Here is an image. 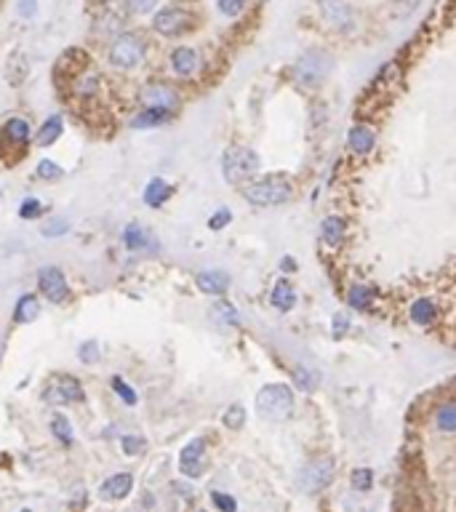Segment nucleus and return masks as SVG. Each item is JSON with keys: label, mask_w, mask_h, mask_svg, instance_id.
Returning <instances> with one entry per match:
<instances>
[{"label": "nucleus", "mask_w": 456, "mask_h": 512, "mask_svg": "<svg viewBox=\"0 0 456 512\" xmlns=\"http://www.w3.org/2000/svg\"><path fill=\"white\" fill-rule=\"evenodd\" d=\"M291 195L294 187L286 174H269L243 187V198L254 206H283L286 201H291Z\"/></svg>", "instance_id": "obj_1"}, {"label": "nucleus", "mask_w": 456, "mask_h": 512, "mask_svg": "<svg viewBox=\"0 0 456 512\" xmlns=\"http://www.w3.org/2000/svg\"><path fill=\"white\" fill-rule=\"evenodd\" d=\"M256 411L262 419L283 422L294 414V392L288 384H264L256 392Z\"/></svg>", "instance_id": "obj_2"}, {"label": "nucleus", "mask_w": 456, "mask_h": 512, "mask_svg": "<svg viewBox=\"0 0 456 512\" xmlns=\"http://www.w3.org/2000/svg\"><path fill=\"white\" fill-rule=\"evenodd\" d=\"M147 56V43L136 32H121L115 41L109 43L107 62L115 69H136Z\"/></svg>", "instance_id": "obj_3"}, {"label": "nucleus", "mask_w": 456, "mask_h": 512, "mask_svg": "<svg viewBox=\"0 0 456 512\" xmlns=\"http://www.w3.org/2000/svg\"><path fill=\"white\" fill-rule=\"evenodd\" d=\"M222 171H224V179L232 184L246 182L259 171V155L248 147H229L222 155Z\"/></svg>", "instance_id": "obj_4"}, {"label": "nucleus", "mask_w": 456, "mask_h": 512, "mask_svg": "<svg viewBox=\"0 0 456 512\" xmlns=\"http://www.w3.org/2000/svg\"><path fill=\"white\" fill-rule=\"evenodd\" d=\"M331 69V59L321 51H307L294 65V81L302 88H318L326 78V72Z\"/></svg>", "instance_id": "obj_5"}, {"label": "nucleus", "mask_w": 456, "mask_h": 512, "mask_svg": "<svg viewBox=\"0 0 456 512\" xmlns=\"http://www.w3.org/2000/svg\"><path fill=\"white\" fill-rule=\"evenodd\" d=\"M86 398L81 382L69 374H62V377H54L46 390H43V400L48 405H69V403H81Z\"/></svg>", "instance_id": "obj_6"}, {"label": "nucleus", "mask_w": 456, "mask_h": 512, "mask_svg": "<svg viewBox=\"0 0 456 512\" xmlns=\"http://www.w3.org/2000/svg\"><path fill=\"white\" fill-rule=\"evenodd\" d=\"M152 27L163 38H176V35H182V32L189 29V14L185 8H179V6H166V8H161L155 14Z\"/></svg>", "instance_id": "obj_7"}, {"label": "nucleus", "mask_w": 456, "mask_h": 512, "mask_svg": "<svg viewBox=\"0 0 456 512\" xmlns=\"http://www.w3.org/2000/svg\"><path fill=\"white\" fill-rule=\"evenodd\" d=\"M331 478H334V459L331 457H318L312 459L304 472H302V485L307 488V491H321L326 485L331 483Z\"/></svg>", "instance_id": "obj_8"}, {"label": "nucleus", "mask_w": 456, "mask_h": 512, "mask_svg": "<svg viewBox=\"0 0 456 512\" xmlns=\"http://www.w3.org/2000/svg\"><path fill=\"white\" fill-rule=\"evenodd\" d=\"M38 283H41L43 297L48 299V302H54V304H62V302L69 299L67 281H65V272L59 270V267H43L38 272Z\"/></svg>", "instance_id": "obj_9"}, {"label": "nucleus", "mask_w": 456, "mask_h": 512, "mask_svg": "<svg viewBox=\"0 0 456 512\" xmlns=\"http://www.w3.org/2000/svg\"><path fill=\"white\" fill-rule=\"evenodd\" d=\"M179 470L185 478H201L203 470H206V443L201 438L189 440L182 454H179Z\"/></svg>", "instance_id": "obj_10"}, {"label": "nucleus", "mask_w": 456, "mask_h": 512, "mask_svg": "<svg viewBox=\"0 0 456 512\" xmlns=\"http://www.w3.org/2000/svg\"><path fill=\"white\" fill-rule=\"evenodd\" d=\"M321 14L339 32H347V29L355 27V11L344 0H321Z\"/></svg>", "instance_id": "obj_11"}, {"label": "nucleus", "mask_w": 456, "mask_h": 512, "mask_svg": "<svg viewBox=\"0 0 456 512\" xmlns=\"http://www.w3.org/2000/svg\"><path fill=\"white\" fill-rule=\"evenodd\" d=\"M142 105L145 107H155V109H171L179 105V94H176L171 86L166 83H149L142 91Z\"/></svg>", "instance_id": "obj_12"}, {"label": "nucleus", "mask_w": 456, "mask_h": 512, "mask_svg": "<svg viewBox=\"0 0 456 512\" xmlns=\"http://www.w3.org/2000/svg\"><path fill=\"white\" fill-rule=\"evenodd\" d=\"M131 488H134V478L128 472H121V475H112L99 485V499L102 501H121L131 494Z\"/></svg>", "instance_id": "obj_13"}, {"label": "nucleus", "mask_w": 456, "mask_h": 512, "mask_svg": "<svg viewBox=\"0 0 456 512\" xmlns=\"http://www.w3.org/2000/svg\"><path fill=\"white\" fill-rule=\"evenodd\" d=\"M201 65L198 59V51L195 48H187V46H179L171 51V69H174L179 78H189L195 69Z\"/></svg>", "instance_id": "obj_14"}, {"label": "nucleus", "mask_w": 456, "mask_h": 512, "mask_svg": "<svg viewBox=\"0 0 456 512\" xmlns=\"http://www.w3.org/2000/svg\"><path fill=\"white\" fill-rule=\"evenodd\" d=\"M347 144L355 155H368L376 144V134L371 126H352L347 131Z\"/></svg>", "instance_id": "obj_15"}, {"label": "nucleus", "mask_w": 456, "mask_h": 512, "mask_svg": "<svg viewBox=\"0 0 456 512\" xmlns=\"http://www.w3.org/2000/svg\"><path fill=\"white\" fill-rule=\"evenodd\" d=\"M195 283H198V288H201L203 294H211V297H222V294H224V291L229 288V278H227V272L206 270V272H198Z\"/></svg>", "instance_id": "obj_16"}, {"label": "nucleus", "mask_w": 456, "mask_h": 512, "mask_svg": "<svg viewBox=\"0 0 456 512\" xmlns=\"http://www.w3.org/2000/svg\"><path fill=\"white\" fill-rule=\"evenodd\" d=\"M62 128H65V121H62V115H51L48 121L41 126V131L35 136V142H38V147H48V144H54L56 139L62 136Z\"/></svg>", "instance_id": "obj_17"}, {"label": "nucleus", "mask_w": 456, "mask_h": 512, "mask_svg": "<svg viewBox=\"0 0 456 512\" xmlns=\"http://www.w3.org/2000/svg\"><path fill=\"white\" fill-rule=\"evenodd\" d=\"M171 121V112L168 109H155V107H145L139 115L134 118V128H155V126H163V123Z\"/></svg>", "instance_id": "obj_18"}, {"label": "nucleus", "mask_w": 456, "mask_h": 512, "mask_svg": "<svg viewBox=\"0 0 456 512\" xmlns=\"http://www.w3.org/2000/svg\"><path fill=\"white\" fill-rule=\"evenodd\" d=\"M272 304H275V307H278L281 312L294 310V304H296L294 285L288 283V281H278V283H275V288H272Z\"/></svg>", "instance_id": "obj_19"}, {"label": "nucleus", "mask_w": 456, "mask_h": 512, "mask_svg": "<svg viewBox=\"0 0 456 512\" xmlns=\"http://www.w3.org/2000/svg\"><path fill=\"white\" fill-rule=\"evenodd\" d=\"M38 312H41V304H38V299L32 297V294H25V297L16 302L14 321H16V323H32V321L38 318Z\"/></svg>", "instance_id": "obj_20"}, {"label": "nucleus", "mask_w": 456, "mask_h": 512, "mask_svg": "<svg viewBox=\"0 0 456 512\" xmlns=\"http://www.w3.org/2000/svg\"><path fill=\"white\" fill-rule=\"evenodd\" d=\"M168 195H171V187L163 179H152L147 184V189H145V203L152 206V208H158V206H163V203L168 201Z\"/></svg>", "instance_id": "obj_21"}, {"label": "nucleus", "mask_w": 456, "mask_h": 512, "mask_svg": "<svg viewBox=\"0 0 456 512\" xmlns=\"http://www.w3.org/2000/svg\"><path fill=\"white\" fill-rule=\"evenodd\" d=\"M321 235L328 245H336V243L344 238V222H342L339 216H328V219H323Z\"/></svg>", "instance_id": "obj_22"}, {"label": "nucleus", "mask_w": 456, "mask_h": 512, "mask_svg": "<svg viewBox=\"0 0 456 512\" xmlns=\"http://www.w3.org/2000/svg\"><path fill=\"white\" fill-rule=\"evenodd\" d=\"M211 321L219 325H238L241 315H238V310L229 302H216L214 307H211Z\"/></svg>", "instance_id": "obj_23"}, {"label": "nucleus", "mask_w": 456, "mask_h": 512, "mask_svg": "<svg viewBox=\"0 0 456 512\" xmlns=\"http://www.w3.org/2000/svg\"><path fill=\"white\" fill-rule=\"evenodd\" d=\"M123 243H126V248H131V251H142V248H147L149 245V235L139 227V224H128V227L123 229Z\"/></svg>", "instance_id": "obj_24"}, {"label": "nucleus", "mask_w": 456, "mask_h": 512, "mask_svg": "<svg viewBox=\"0 0 456 512\" xmlns=\"http://www.w3.org/2000/svg\"><path fill=\"white\" fill-rule=\"evenodd\" d=\"M3 134L8 136L16 144H27L29 139V123L25 118H11V121L3 126Z\"/></svg>", "instance_id": "obj_25"}, {"label": "nucleus", "mask_w": 456, "mask_h": 512, "mask_svg": "<svg viewBox=\"0 0 456 512\" xmlns=\"http://www.w3.org/2000/svg\"><path fill=\"white\" fill-rule=\"evenodd\" d=\"M435 302L432 299H416L411 307V321L419 325H427L429 321H435Z\"/></svg>", "instance_id": "obj_26"}, {"label": "nucleus", "mask_w": 456, "mask_h": 512, "mask_svg": "<svg viewBox=\"0 0 456 512\" xmlns=\"http://www.w3.org/2000/svg\"><path fill=\"white\" fill-rule=\"evenodd\" d=\"M96 88H99V75H96L94 69L86 67L81 75L75 78V94L91 96V94H96Z\"/></svg>", "instance_id": "obj_27"}, {"label": "nucleus", "mask_w": 456, "mask_h": 512, "mask_svg": "<svg viewBox=\"0 0 456 512\" xmlns=\"http://www.w3.org/2000/svg\"><path fill=\"white\" fill-rule=\"evenodd\" d=\"M435 424L441 432H456V403H445L435 414Z\"/></svg>", "instance_id": "obj_28"}, {"label": "nucleus", "mask_w": 456, "mask_h": 512, "mask_svg": "<svg viewBox=\"0 0 456 512\" xmlns=\"http://www.w3.org/2000/svg\"><path fill=\"white\" fill-rule=\"evenodd\" d=\"M371 299H374V291L366 288V285H352L347 294L349 307H355V310H366V307L371 304Z\"/></svg>", "instance_id": "obj_29"}, {"label": "nucleus", "mask_w": 456, "mask_h": 512, "mask_svg": "<svg viewBox=\"0 0 456 512\" xmlns=\"http://www.w3.org/2000/svg\"><path fill=\"white\" fill-rule=\"evenodd\" d=\"M222 422H224V427H229V430H241L243 422H246V411H243V405H229L227 411L222 414Z\"/></svg>", "instance_id": "obj_30"}, {"label": "nucleus", "mask_w": 456, "mask_h": 512, "mask_svg": "<svg viewBox=\"0 0 456 512\" xmlns=\"http://www.w3.org/2000/svg\"><path fill=\"white\" fill-rule=\"evenodd\" d=\"M352 485H355V491H371L374 472L368 470V467H358V470L352 472Z\"/></svg>", "instance_id": "obj_31"}, {"label": "nucleus", "mask_w": 456, "mask_h": 512, "mask_svg": "<svg viewBox=\"0 0 456 512\" xmlns=\"http://www.w3.org/2000/svg\"><path fill=\"white\" fill-rule=\"evenodd\" d=\"M51 430H54V435L65 445L72 443V427H69V422L65 417H54V422H51Z\"/></svg>", "instance_id": "obj_32"}, {"label": "nucleus", "mask_w": 456, "mask_h": 512, "mask_svg": "<svg viewBox=\"0 0 456 512\" xmlns=\"http://www.w3.org/2000/svg\"><path fill=\"white\" fill-rule=\"evenodd\" d=\"M38 176L48 179V182H56V179H62V166H56L54 161H41L38 163Z\"/></svg>", "instance_id": "obj_33"}, {"label": "nucleus", "mask_w": 456, "mask_h": 512, "mask_svg": "<svg viewBox=\"0 0 456 512\" xmlns=\"http://www.w3.org/2000/svg\"><path fill=\"white\" fill-rule=\"evenodd\" d=\"M112 390L118 392V395H121V398L128 405H136V400H139V398H136V392L131 390V387H128V384H126L121 377H112Z\"/></svg>", "instance_id": "obj_34"}, {"label": "nucleus", "mask_w": 456, "mask_h": 512, "mask_svg": "<svg viewBox=\"0 0 456 512\" xmlns=\"http://www.w3.org/2000/svg\"><path fill=\"white\" fill-rule=\"evenodd\" d=\"M211 501L216 504V510L219 512H238V501H235L232 497H227V494L214 491V494H211Z\"/></svg>", "instance_id": "obj_35"}, {"label": "nucleus", "mask_w": 456, "mask_h": 512, "mask_svg": "<svg viewBox=\"0 0 456 512\" xmlns=\"http://www.w3.org/2000/svg\"><path fill=\"white\" fill-rule=\"evenodd\" d=\"M142 451H145V438H136V435H126V438H123V454L136 457V454H142Z\"/></svg>", "instance_id": "obj_36"}, {"label": "nucleus", "mask_w": 456, "mask_h": 512, "mask_svg": "<svg viewBox=\"0 0 456 512\" xmlns=\"http://www.w3.org/2000/svg\"><path fill=\"white\" fill-rule=\"evenodd\" d=\"M126 6H128V11H131V14L145 16L158 6V0H126Z\"/></svg>", "instance_id": "obj_37"}, {"label": "nucleus", "mask_w": 456, "mask_h": 512, "mask_svg": "<svg viewBox=\"0 0 456 512\" xmlns=\"http://www.w3.org/2000/svg\"><path fill=\"white\" fill-rule=\"evenodd\" d=\"M294 384L299 387V390H312V387H315V374H309V371H304V368H296Z\"/></svg>", "instance_id": "obj_38"}, {"label": "nucleus", "mask_w": 456, "mask_h": 512, "mask_svg": "<svg viewBox=\"0 0 456 512\" xmlns=\"http://www.w3.org/2000/svg\"><path fill=\"white\" fill-rule=\"evenodd\" d=\"M41 211H43V203L35 201V198H29V201L22 203L19 216H22V219H35V216H41Z\"/></svg>", "instance_id": "obj_39"}, {"label": "nucleus", "mask_w": 456, "mask_h": 512, "mask_svg": "<svg viewBox=\"0 0 456 512\" xmlns=\"http://www.w3.org/2000/svg\"><path fill=\"white\" fill-rule=\"evenodd\" d=\"M69 229V222H65V219H54V222H48L46 227H43V235L46 238H59L62 232H67Z\"/></svg>", "instance_id": "obj_40"}, {"label": "nucleus", "mask_w": 456, "mask_h": 512, "mask_svg": "<svg viewBox=\"0 0 456 512\" xmlns=\"http://www.w3.org/2000/svg\"><path fill=\"white\" fill-rule=\"evenodd\" d=\"M78 355H81L83 363H96L99 361V344L96 342H86L81 350H78Z\"/></svg>", "instance_id": "obj_41"}, {"label": "nucleus", "mask_w": 456, "mask_h": 512, "mask_svg": "<svg viewBox=\"0 0 456 512\" xmlns=\"http://www.w3.org/2000/svg\"><path fill=\"white\" fill-rule=\"evenodd\" d=\"M229 222H232V214H229L227 208H222V211H216V214L208 219V227H211V229H222V227H227Z\"/></svg>", "instance_id": "obj_42"}, {"label": "nucleus", "mask_w": 456, "mask_h": 512, "mask_svg": "<svg viewBox=\"0 0 456 512\" xmlns=\"http://www.w3.org/2000/svg\"><path fill=\"white\" fill-rule=\"evenodd\" d=\"M347 328H349L347 315H336V318H334V339L344 337V331H347Z\"/></svg>", "instance_id": "obj_43"}, {"label": "nucleus", "mask_w": 456, "mask_h": 512, "mask_svg": "<svg viewBox=\"0 0 456 512\" xmlns=\"http://www.w3.org/2000/svg\"><path fill=\"white\" fill-rule=\"evenodd\" d=\"M19 11H22V14H25V16H29V14H32V11H35V3H32V0H25V3L19 6Z\"/></svg>", "instance_id": "obj_44"}, {"label": "nucleus", "mask_w": 456, "mask_h": 512, "mask_svg": "<svg viewBox=\"0 0 456 512\" xmlns=\"http://www.w3.org/2000/svg\"><path fill=\"white\" fill-rule=\"evenodd\" d=\"M281 267H283V270H296V264H294V262H291V259H283Z\"/></svg>", "instance_id": "obj_45"}, {"label": "nucleus", "mask_w": 456, "mask_h": 512, "mask_svg": "<svg viewBox=\"0 0 456 512\" xmlns=\"http://www.w3.org/2000/svg\"><path fill=\"white\" fill-rule=\"evenodd\" d=\"M94 3H102V6H109V3H115V0H94Z\"/></svg>", "instance_id": "obj_46"}]
</instances>
